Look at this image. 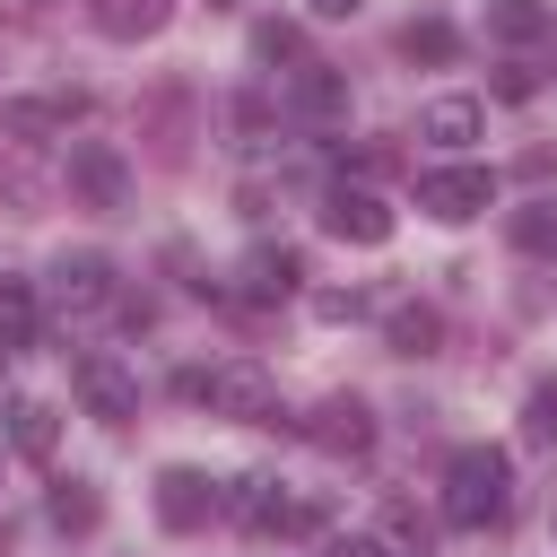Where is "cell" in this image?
<instances>
[{"instance_id": "obj_1", "label": "cell", "mask_w": 557, "mask_h": 557, "mask_svg": "<svg viewBox=\"0 0 557 557\" xmlns=\"http://www.w3.org/2000/svg\"><path fill=\"white\" fill-rule=\"evenodd\" d=\"M513 513V461L496 444H461L444 461V522L453 531H496Z\"/></svg>"}, {"instance_id": "obj_2", "label": "cell", "mask_w": 557, "mask_h": 557, "mask_svg": "<svg viewBox=\"0 0 557 557\" xmlns=\"http://www.w3.org/2000/svg\"><path fill=\"white\" fill-rule=\"evenodd\" d=\"M174 392L209 418H235V426H278V383L252 366V357H226V366H183Z\"/></svg>"}, {"instance_id": "obj_3", "label": "cell", "mask_w": 557, "mask_h": 557, "mask_svg": "<svg viewBox=\"0 0 557 557\" xmlns=\"http://www.w3.org/2000/svg\"><path fill=\"white\" fill-rule=\"evenodd\" d=\"M70 392H78L87 418H104V426H131V418H139V383H131V366H122L113 348H78V357H70Z\"/></svg>"}, {"instance_id": "obj_4", "label": "cell", "mask_w": 557, "mask_h": 557, "mask_svg": "<svg viewBox=\"0 0 557 557\" xmlns=\"http://www.w3.org/2000/svg\"><path fill=\"white\" fill-rule=\"evenodd\" d=\"M487 200H496V174H487V165H435V174H418V209L444 218V226L479 218Z\"/></svg>"}, {"instance_id": "obj_5", "label": "cell", "mask_w": 557, "mask_h": 557, "mask_svg": "<svg viewBox=\"0 0 557 557\" xmlns=\"http://www.w3.org/2000/svg\"><path fill=\"white\" fill-rule=\"evenodd\" d=\"M70 183H78L87 209H122L131 200V165H122L113 139H70Z\"/></svg>"}, {"instance_id": "obj_6", "label": "cell", "mask_w": 557, "mask_h": 557, "mask_svg": "<svg viewBox=\"0 0 557 557\" xmlns=\"http://www.w3.org/2000/svg\"><path fill=\"white\" fill-rule=\"evenodd\" d=\"M322 226H331L339 244H383V235H392V209H383V191H366V183H331V191H322Z\"/></svg>"}, {"instance_id": "obj_7", "label": "cell", "mask_w": 557, "mask_h": 557, "mask_svg": "<svg viewBox=\"0 0 557 557\" xmlns=\"http://www.w3.org/2000/svg\"><path fill=\"white\" fill-rule=\"evenodd\" d=\"M52 305L61 313H104L113 305V261L104 252H61L52 261Z\"/></svg>"}, {"instance_id": "obj_8", "label": "cell", "mask_w": 557, "mask_h": 557, "mask_svg": "<svg viewBox=\"0 0 557 557\" xmlns=\"http://www.w3.org/2000/svg\"><path fill=\"white\" fill-rule=\"evenodd\" d=\"M296 278H305V261H296L287 244H252V252L235 261V296H244V305H278V296H296Z\"/></svg>"}, {"instance_id": "obj_9", "label": "cell", "mask_w": 557, "mask_h": 557, "mask_svg": "<svg viewBox=\"0 0 557 557\" xmlns=\"http://www.w3.org/2000/svg\"><path fill=\"white\" fill-rule=\"evenodd\" d=\"M209 513H218L209 470H183V461H174V470H157V522H165V531H200Z\"/></svg>"}, {"instance_id": "obj_10", "label": "cell", "mask_w": 557, "mask_h": 557, "mask_svg": "<svg viewBox=\"0 0 557 557\" xmlns=\"http://www.w3.org/2000/svg\"><path fill=\"white\" fill-rule=\"evenodd\" d=\"M235 513H244L252 531H313V522H322V505H305V496H278V479H244Z\"/></svg>"}, {"instance_id": "obj_11", "label": "cell", "mask_w": 557, "mask_h": 557, "mask_svg": "<svg viewBox=\"0 0 557 557\" xmlns=\"http://www.w3.org/2000/svg\"><path fill=\"white\" fill-rule=\"evenodd\" d=\"M287 104H296L305 122H339V113H348V78H339L331 61H296V78H287Z\"/></svg>"}, {"instance_id": "obj_12", "label": "cell", "mask_w": 557, "mask_h": 557, "mask_svg": "<svg viewBox=\"0 0 557 557\" xmlns=\"http://www.w3.org/2000/svg\"><path fill=\"white\" fill-rule=\"evenodd\" d=\"M305 435H313L322 453H366V444H374V418H366V400H322Z\"/></svg>"}, {"instance_id": "obj_13", "label": "cell", "mask_w": 557, "mask_h": 557, "mask_svg": "<svg viewBox=\"0 0 557 557\" xmlns=\"http://www.w3.org/2000/svg\"><path fill=\"white\" fill-rule=\"evenodd\" d=\"M418 131H426L435 148H461V139L487 131V104H479V96H435V104L418 113Z\"/></svg>"}, {"instance_id": "obj_14", "label": "cell", "mask_w": 557, "mask_h": 557, "mask_svg": "<svg viewBox=\"0 0 557 557\" xmlns=\"http://www.w3.org/2000/svg\"><path fill=\"white\" fill-rule=\"evenodd\" d=\"M87 26L113 35V44H139V35L165 26V0H87Z\"/></svg>"}, {"instance_id": "obj_15", "label": "cell", "mask_w": 557, "mask_h": 557, "mask_svg": "<svg viewBox=\"0 0 557 557\" xmlns=\"http://www.w3.org/2000/svg\"><path fill=\"white\" fill-rule=\"evenodd\" d=\"M35 287L26 278H0V357H17V348H35Z\"/></svg>"}, {"instance_id": "obj_16", "label": "cell", "mask_w": 557, "mask_h": 557, "mask_svg": "<svg viewBox=\"0 0 557 557\" xmlns=\"http://www.w3.org/2000/svg\"><path fill=\"white\" fill-rule=\"evenodd\" d=\"M9 444L44 461V453L61 444V418H52V400H9Z\"/></svg>"}, {"instance_id": "obj_17", "label": "cell", "mask_w": 557, "mask_h": 557, "mask_svg": "<svg viewBox=\"0 0 557 557\" xmlns=\"http://www.w3.org/2000/svg\"><path fill=\"white\" fill-rule=\"evenodd\" d=\"M453 52H461V35H453L444 17H409V26H400V61H426V70H444Z\"/></svg>"}, {"instance_id": "obj_18", "label": "cell", "mask_w": 557, "mask_h": 557, "mask_svg": "<svg viewBox=\"0 0 557 557\" xmlns=\"http://www.w3.org/2000/svg\"><path fill=\"white\" fill-rule=\"evenodd\" d=\"M487 26L505 44H531V35H548V0H487Z\"/></svg>"}, {"instance_id": "obj_19", "label": "cell", "mask_w": 557, "mask_h": 557, "mask_svg": "<svg viewBox=\"0 0 557 557\" xmlns=\"http://www.w3.org/2000/svg\"><path fill=\"white\" fill-rule=\"evenodd\" d=\"M78 113H87V96H35V104H9V131H61Z\"/></svg>"}, {"instance_id": "obj_20", "label": "cell", "mask_w": 557, "mask_h": 557, "mask_svg": "<svg viewBox=\"0 0 557 557\" xmlns=\"http://www.w3.org/2000/svg\"><path fill=\"white\" fill-rule=\"evenodd\" d=\"M383 331H392V348H400V357H426V348H435V339H444V322H435V313H426V305H400V313H392V322H383Z\"/></svg>"}, {"instance_id": "obj_21", "label": "cell", "mask_w": 557, "mask_h": 557, "mask_svg": "<svg viewBox=\"0 0 557 557\" xmlns=\"http://www.w3.org/2000/svg\"><path fill=\"white\" fill-rule=\"evenodd\" d=\"M513 252H557V200H531V209H513Z\"/></svg>"}, {"instance_id": "obj_22", "label": "cell", "mask_w": 557, "mask_h": 557, "mask_svg": "<svg viewBox=\"0 0 557 557\" xmlns=\"http://www.w3.org/2000/svg\"><path fill=\"white\" fill-rule=\"evenodd\" d=\"M52 522H61V531H96V487H87V479H61V487H52Z\"/></svg>"}, {"instance_id": "obj_23", "label": "cell", "mask_w": 557, "mask_h": 557, "mask_svg": "<svg viewBox=\"0 0 557 557\" xmlns=\"http://www.w3.org/2000/svg\"><path fill=\"white\" fill-rule=\"evenodd\" d=\"M522 435H531V444H557V383H540V392H531V409H522Z\"/></svg>"}, {"instance_id": "obj_24", "label": "cell", "mask_w": 557, "mask_h": 557, "mask_svg": "<svg viewBox=\"0 0 557 557\" xmlns=\"http://www.w3.org/2000/svg\"><path fill=\"white\" fill-rule=\"evenodd\" d=\"M252 52H261V61H305L296 26H278V17H270V26H252Z\"/></svg>"}, {"instance_id": "obj_25", "label": "cell", "mask_w": 557, "mask_h": 557, "mask_svg": "<svg viewBox=\"0 0 557 557\" xmlns=\"http://www.w3.org/2000/svg\"><path fill=\"white\" fill-rule=\"evenodd\" d=\"M496 96H505V104H522V96H540V70H522V61H505V70H496Z\"/></svg>"}, {"instance_id": "obj_26", "label": "cell", "mask_w": 557, "mask_h": 557, "mask_svg": "<svg viewBox=\"0 0 557 557\" xmlns=\"http://www.w3.org/2000/svg\"><path fill=\"white\" fill-rule=\"evenodd\" d=\"M322 557H392V548H383V540H374V531H339V540H331V548H322Z\"/></svg>"}, {"instance_id": "obj_27", "label": "cell", "mask_w": 557, "mask_h": 557, "mask_svg": "<svg viewBox=\"0 0 557 557\" xmlns=\"http://www.w3.org/2000/svg\"><path fill=\"white\" fill-rule=\"evenodd\" d=\"M313 9H322V17H357L366 0H313Z\"/></svg>"}, {"instance_id": "obj_28", "label": "cell", "mask_w": 557, "mask_h": 557, "mask_svg": "<svg viewBox=\"0 0 557 557\" xmlns=\"http://www.w3.org/2000/svg\"><path fill=\"white\" fill-rule=\"evenodd\" d=\"M209 9H235V0H209Z\"/></svg>"}]
</instances>
